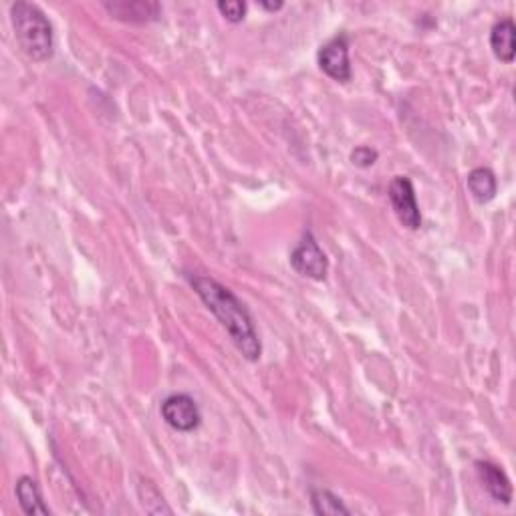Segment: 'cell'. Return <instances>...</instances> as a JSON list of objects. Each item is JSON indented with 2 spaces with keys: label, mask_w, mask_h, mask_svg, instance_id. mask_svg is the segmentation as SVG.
Masks as SVG:
<instances>
[{
  "label": "cell",
  "mask_w": 516,
  "mask_h": 516,
  "mask_svg": "<svg viewBox=\"0 0 516 516\" xmlns=\"http://www.w3.org/2000/svg\"><path fill=\"white\" fill-rule=\"evenodd\" d=\"M138 482H139V485H138L139 503L146 509V512H149V514H162V512L164 514H172V509H170L168 504H165L162 493H160V490H157V486L154 485L152 480L139 478Z\"/></svg>",
  "instance_id": "13"
},
{
  "label": "cell",
  "mask_w": 516,
  "mask_h": 516,
  "mask_svg": "<svg viewBox=\"0 0 516 516\" xmlns=\"http://www.w3.org/2000/svg\"><path fill=\"white\" fill-rule=\"evenodd\" d=\"M311 504H313V512L319 516H349L351 511L347 509L343 501L337 494H333L331 490L325 488H313L311 490Z\"/></svg>",
  "instance_id": "12"
},
{
  "label": "cell",
  "mask_w": 516,
  "mask_h": 516,
  "mask_svg": "<svg viewBox=\"0 0 516 516\" xmlns=\"http://www.w3.org/2000/svg\"><path fill=\"white\" fill-rule=\"evenodd\" d=\"M321 71L333 81H351V61H349V39L347 35H335L325 43L317 53Z\"/></svg>",
  "instance_id": "6"
},
{
  "label": "cell",
  "mask_w": 516,
  "mask_h": 516,
  "mask_svg": "<svg viewBox=\"0 0 516 516\" xmlns=\"http://www.w3.org/2000/svg\"><path fill=\"white\" fill-rule=\"evenodd\" d=\"M16 498L24 514H51V509L45 504L43 494H40L39 485L31 476H22L16 482Z\"/></svg>",
  "instance_id": "11"
},
{
  "label": "cell",
  "mask_w": 516,
  "mask_h": 516,
  "mask_svg": "<svg viewBox=\"0 0 516 516\" xmlns=\"http://www.w3.org/2000/svg\"><path fill=\"white\" fill-rule=\"evenodd\" d=\"M516 27L512 19L498 21L490 31V49L498 61L511 65L516 55Z\"/></svg>",
  "instance_id": "9"
},
{
  "label": "cell",
  "mask_w": 516,
  "mask_h": 516,
  "mask_svg": "<svg viewBox=\"0 0 516 516\" xmlns=\"http://www.w3.org/2000/svg\"><path fill=\"white\" fill-rule=\"evenodd\" d=\"M216 8H218L220 14L227 19L228 22H243L245 21V16H246V3H240V0H220L218 4H216Z\"/></svg>",
  "instance_id": "14"
},
{
  "label": "cell",
  "mask_w": 516,
  "mask_h": 516,
  "mask_svg": "<svg viewBox=\"0 0 516 516\" xmlns=\"http://www.w3.org/2000/svg\"><path fill=\"white\" fill-rule=\"evenodd\" d=\"M466 186H468L472 198L476 200L478 204L493 202L498 192V182L494 172L490 168H474L468 173V178H466Z\"/></svg>",
  "instance_id": "10"
},
{
  "label": "cell",
  "mask_w": 516,
  "mask_h": 516,
  "mask_svg": "<svg viewBox=\"0 0 516 516\" xmlns=\"http://www.w3.org/2000/svg\"><path fill=\"white\" fill-rule=\"evenodd\" d=\"M103 8L113 19L126 22H152L162 14V6L157 3H146V0H113L103 3Z\"/></svg>",
  "instance_id": "8"
},
{
  "label": "cell",
  "mask_w": 516,
  "mask_h": 516,
  "mask_svg": "<svg viewBox=\"0 0 516 516\" xmlns=\"http://www.w3.org/2000/svg\"><path fill=\"white\" fill-rule=\"evenodd\" d=\"M387 198L397 216L399 224L407 230H420L422 212L415 200V190L407 176H396L387 186Z\"/></svg>",
  "instance_id": "4"
},
{
  "label": "cell",
  "mask_w": 516,
  "mask_h": 516,
  "mask_svg": "<svg viewBox=\"0 0 516 516\" xmlns=\"http://www.w3.org/2000/svg\"><path fill=\"white\" fill-rule=\"evenodd\" d=\"M11 21L16 40L29 59L43 63L55 53L53 24L47 14L32 3H14L11 6Z\"/></svg>",
  "instance_id": "2"
},
{
  "label": "cell",
  "mask_w": 516,
  "mask_h": 516,
  "mask_svg": "<svg viewBox=\"0 0 516 516\" xmlns=\"http://www.w3.org/2000/svg\"><path fill=\"white\" fill-rule=\"evenodd\" d=\"M476 472H478L482 486H485L486 493L493 496L496 503H503L506 506L512 503L511 478L506 476V472L501 468V466L494 462H488V460H478Z\"/></svg>",
  "instance_id": "7"
},
{
  "label": "cell",
  "mask_w": 516,
  "mask_h": 516,
  "mask_svg": "<svg viewBox=\"0 0 516 516\" xmlns=\"http://www.w3.org/2000/svg\"><path fill=\"white\" fill-rule=\"evenodd\" d=\"M160 412L164 422L172 430L182 431V434L198 430L200 423H202V414H200L196 399L188 394H173L165 397Z\"/></svg>",
  "instance_id": "5"
},
{
  "label": "cell",
  "mask_w": 516,
  "mask_h": 516,
  "mask_svg": "<svg viewBox=\"0 0 516 516\" xmlns=\"http://www.w3.org/2000/svg\"><path fill=\"white\" fill-rule=\"evenodd\" d=\"M290 266L311 280H325L329 272V258L323 253L313 232L307 230L297 246L290 251Z\"/></svg>",
  "instance_id": "3"
},
{
  "label": "cell",
  "mask_w": 516,
  "mask_h": 516,
  "mask_svg": "<svg viewBox=\"0 0 516 516\" xmlns=\"http://www.w3.org/2000/svg\"><path fill=\"white\" fill-rule=\"evenodd\" d=\"M188 279L190 285L196 290V295L200 297V301L206 305V309L218 319L224 329H227L232 343L236 345L245 360L253 363L261 360L262 345L261 339H258L253 315L248 313L245 303L240 301L228 287L220 285L218 280H214L210 277L192 274V277Z\"/></svg>",
  "instance_id": "1"
},
{
  "label": "cell",
  "mask_w": 516,
  "mask_h": 516,
  "mask_svg": "<svg viewBox=\"0 0 516 516\" xmlns=\"http://www.w3.org/2000/svg\"><path fill=\"white\" fill-rule=\"evenodd\" d=\"M378 157H379V154L373 147H369V146H357L351 152V156H349V160H351V164L355 165V168L365 170V168H371V165L378 162Z\"/></svg>",
  "instance_id": "15"
},
{
  "label": "cell",
  "mask_w": 516,
  "mask_h": 516,
  "mask_svg": "<svg viewBox=\"0 0 516 516\" xmlns=\"http://www.w3.org/2000/svg\"><path fill=\"white\" fill-rule=\"evenodd\" d=\"M261 6L264 8V11H269V13H279L282 6H285V3H269V0H261Z\"/></svg>",
  "instance_id": "16"
}]
</instances>
